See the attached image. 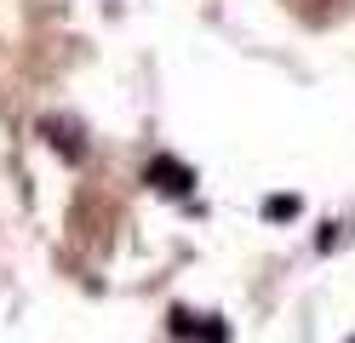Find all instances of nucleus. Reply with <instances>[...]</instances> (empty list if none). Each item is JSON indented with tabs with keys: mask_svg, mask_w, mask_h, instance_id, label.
<instances>
[{
	"mask_svg": "<svg viewBox=\"0 0 355 343\" xmlns=\"http://www.w3.org/2000/svg\"><path fill=\"white\" fill-rule=\"evenodd\" d=\"M189 183H195V172H189V166H178V160H155V166H149V189L189 195Z\"/></svg>",
	"mask_w": 355,
	"mask_h": 343,
	"instance_id": "nucleus-1",
	"label": "nucleus"
},
{
	"mask_svg": "<svg viewBox=\"0 0 355 343\" xmlns=\"http://www.w3.org/2000/svg\"><path fill=\"white\" fill-rule=\"evenodd\" d=\"M349 343H355V337H349Z\"/></svg>",
	"mask_w": 355,
	"mask_h": 343,
	"instance_id": "nucleus-3",
	"label": "nucleus"
},
{
	"mask_svg": "<svg viewBox=\"0 0 355 343\" xmlns=\"http://www.w3.org/2000/svg\"><path fill=\"white\" fill-rule=\"evenodd\" d=\"M263 218H298V195H270V200H263Z\"/></svg>",
	"mask_w": 355,
	"mask_h": 343,
	"instance_id": "nucleus-2",
	"label": "nucleus"
}]
</instances>
